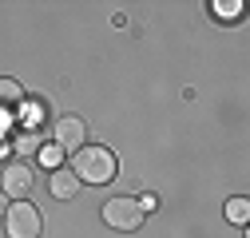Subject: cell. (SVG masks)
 Instances as JSON below:
<instances>
[{"mask_svg": "<svg viewBox=\"0 0 250 238\" xmlns=\"http://www.w3.org/2000/svg\"><path fill=\"white\" fill-rule=\"evenodd\" d=\"M227 218H230V222H238V226L250 218V198H246V195H238V198H230V202H227Z\"/></svg>", "mask_w": 250, "mask_h": 238, "instance_id": "30bf717a", "label": "cell"}, {"mask_svg": "<svg viewBox=\"0 0 250 238\" xmlns=\"http://www.w3.org/2000/svg\"><path fill=\"white\" fill-rule=\"evenodd\" d=\"M0 211H4V195H0Z\"/></svg>", "mask_w": 250, "mask_h": 238, "instance_id": "7c38bea8", "label": "cell"}, {"mask_svg": "<svg viewBox=\"0 0 250 238\" xmlns=\"http://www.w3.org/2000/svg\"><path fill=\"white\" fill-rule=\"evenodd\" d=\"M210 12L218 20H242V0H214Z\"/></svg>", "mask_w": 250, "mask_h": 238, "instance_id": "9c48e42d", "label": "cell"}, {"mask_svg": "<svg viewBox=\"0 0 250 238\" xmlns=\"http://www.w3.org/2000/svg\"><path fill=\"white\" fill-rule=\"evenodd\" d=\"M40 155H44V163H48V167H56V163H60V151H56V147H44Z\"/></svg>", "mask_w": 250, "mask_h": 238, "instance_id": "8fae6325", "label": "cell"}, {"mask_svg": "<svg viewBox=\"0 0 250 238\" xmlns=\"http://www.w3.org/2000/svg\"><path fill=\"white\" fill-rule=\"evenodd\" d=\"M12 151H16L20 159L40 155V151H44V135H40V131H20V135L12 139Z\"/></svg>", "mask_w": 250, "mask_h": 238, "instance_id": "52a82bcc", "label": "cell"}, {"mask_svg": "<svg viewBox=\"0 0 250 238\" xmlns=\"http://www.w3.org/2000/svg\"><path fill=\"white\" fill-rule=\"evenodd\" d=\"M32 183H36V175H32V167H28L24 159L4 163V171H0V187H4V198L24 202L28 195H32Z\"/></svg>", "mask_w": 250, "mask_h": 238, "instance_id": "5b68a950", "label": "cell"}, {"mask_svg": "<svg viewBox=\"0 0 250 238\" xmlns=\"http://www.w3.org/2000/svg\"><path fill=\"white\" fill-rule=\"evenodd\" d=\"M4 226H8V238H40L44 218L32 202H12L8 215H4Z\"/></svg>", "mask_w": 250, "mask_h": 238, "instance_id": "277c9868", "label": "cell"}, {"mask_svg": "<svg viewBox=\"0 0 250 238\" xmlns=\"http://www.w3.org/2000/svg\"><path fill=\"white\" fill-rule=\"evenodd\" d=\"M24 103V87L16 79H0V107H20Z\"/></svg>", "mask_w": 250, "mask_h": 238, "instance_id": "ba28073f", "label": "cell"}, {"mask_svg": "<svg viewBox=\"0 0 250 238\" xmlns=\"http://www.w3.org/2000/svg\"><path fill=\"white\" fill-rule=\"evenodd\" d=\"M115 155L107 151V147H83V151H76L72 159V175L80 178V183H91V187H104L115 178Z\"/></svg>", "mask_w": 250, "mask_h": 238, "instance_id": "6da1fadb", "label": "cell"}, {"mask_svg": "<svg viewBox=\"0 0 250 238\" xmlns=\"http://www.w3.org/2000/svg\"><path fill=\"white\" fill-rule=\"evenodd\" d=\"M143 206H139V198H131V195H115V198H107L104 202V222L111 226V230H139L143 226Z\"/></svg>", "mask_w": 250, "mask_h": 238, "instance_id": "7a4b0ae2", "label": "cell"}, {"mask_svg": "<svg viewBox=\"0 0 250 238\" xmlns=\"http://www.w3.org/2000/svg\"><path fill=\"white\" fill-rule=\"evenodd\" d=\"M52 147L60 155H76L87 147V123L80 115H60L52 123Z\"/></svg>", "mask_w": 250, "mask_h": 238, "instance_id": "3957f363", "label": "cell"}, {"mask_svg": "<svg viewBox=\"0 0 250 238\" xmlns=\"http://www.w3.org/2000/svg\"><path fill=\"white\" fill-rule=\"evenodd\" d=\"M48 191H52L60 202H68V198H76V191H80V178H76L68 167H56L52 178H48Z\"/></svg>", "mask_w": 250, "mask_h": 238, "instance_id": "8992f818", "label": "cell"}]
</instances>
